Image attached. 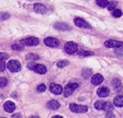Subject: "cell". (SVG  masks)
Masks as SVG:
<instances>
[{
  "label": "cell",
  "instance_id": "1",
  "mask_svg": "<svg viewBox=\"0 0 123 118\" xmlns=\"http://www.w3.org/2000/svg\"><path fill=\"white\" fill-rule=\"evenodd\" d=\"M28 68L30 70L34 71L35 73L38 74H45L47 72L46 66L43 64H39V63H35L34 62L29 63L27 65Z\"/></svg>",
  "mask_w": 123,
  "mask_h": 118
},
{
  "label": "cell",
  "instance_id": "2",
  "mask_svg": "<svg viewBox=\"0 0 123 118\" xmlns=\"http://www.w3.org/2000/svg\"><path fill=\"white\" fill-rule=\"evenodd\" d=\"M6 67L8 68V69L13 73H16V72H19L21 69V64L19 61H16V60H12L9 61L7 64H6Z\"/></svg>",
  "mask_w": 123,
  "mask_h": 118
},
{
  "label": "cell",
  "instance_id": "3",
  "mask_svg": "<svg viewBox=\"0 0 123 118\" xmlns=\"http://www.w3.org/2000/svg\"><path fill=\"white\" fill-rule=\"evenodd\" d=\"M71 111L75 113H85L88 111V107L85 105H79L76 104H71L69 105Z\"/></svg>",
  "mask_w": 123,
  "mask_h": 118
},
{
  "label": "cell",
  "instance_id": "4",
  "mask_svg": "<svg viewBox=\"0 0 123 118\" xmlns=\"http://www.w3.org/2000/svg\"><path fill=\"white\" fill-rule=\"evenodd\" d=\"M79 87L78 84L76 83H70V84H68L65 88H64V90H63V94L66 97H68L69 96H71L72 94V93L74 92V91L77 89Z\"/></svg>",
  "mask_w": 123,
  "mask_h": 118
},
{
  "label": "cell",
  "instance_id": "5",
  "mask_svg": "<svg viewBox=\"0 0 123 118\" xmlns=\"http://www.w3.org/2000/svg\"><path fill=\"white\" fill-rule=\"evenodd\" d=\"M21 43L26 46H36L39 44V40L35 37H30L21 40Z\"/></svg>",
  "mask_w": 123,
  "mask_h": 118
},
{
  "label": "cell",
  "instance_id": "6",
  "mask_svg": "<svg viewBox=\"0 0 123 118\" xmlns=\"http://www.w3.org/2000/svg\"><path fill=\"white\" fill-rule=\"evenodd\" d=\"M64 49L68 54H74L78 50V45L74 42H68L64 46Z\"/></svg>",
  "mask_w": 123,
  "mask_h": 118
},
{
  "label": "cell",
  "instance_id": "7",
  "mask_svg": "<svg viewBox=\"0 0 123 118\" xmlns=\"http://www.w3.org/2000/svg\"><path fill=\"white\" fill-rule=\"evenodd\" d=\"M45 45L50 47V48H57L59 46V41L54 37H48L44 39L43 40Z\"/></svg>",
  "mask_w": 123,
  "mask_h": 118
},
{
  "label": "cell",
  "instance_id": "8",
  "mask_svg": "<svg viewBox=\"0 0 123 118\" xmlns=\"http://www.w3.org/2000/svg\"><path fill=\"white\" fill-rule=\"evenodd\" d=\"M74 23L79 27H83L85 29H92L91 25L89 23H87L84 19L77 17L74 19Z\"/></svg>",
  "mask_w": 123,
  "mask_h": 118
},
{
  "label": "cell",
  "instance_id": "9",
  "mask_svg": "<svg viewBox=\"0 0 123 118\" xmlns=\"http://www.w3.org/2000/svg\"><path fill=\"white\" fill-rule=\"evenodd\" d=\"M123 45V42L118 41V40H107L105 43V45L107 48H117L119 47H122Z\"/></svg>",
  "mask_w": 123,
  "mask_h": 118
},
{
  "label": "cell",
  "instance_id": "10",
  "mask_svg": "<svg viewBox=\"0 0 123 118\" xmlns=\"http://www.w3.org/2000/svg\"><path fill=\"white\" fill-rule=\"evenodd\" d=\"M50 90L53 94L59 95V94H62V92H63V87L59 84L52 83L50 84Z\"/></svg>",
  "mask_w": 123,
  "mask_h": 118
},
{
  "label": "cell",
  "instance_id": "11",
  "mask_svg": "<svg viewBox=\"0 0 123 118\" xmlns=\"http://www.w3.org/2000/svg\"><path fill=\"white\" fill-rule=\"evenodd\" d=\"M92 84L94 86H98L99 84H101L103 81H104V77L99 74H94L92 78Z\"/></svg>",
  "mask_w": 123,
  "mask_h": 118
},
{
  "label": "cell",
  "instance_id": "12",
  "mask_svg": "<svg viewBox=\"0 0 123 118\" xmlns=\"http://www.w3.org/2000/svg\"><path fill=\"white\" fill-rule=\"evenodd\" d=\"M97 93V95L101 98L107 97H108V95L110 94V89L107 87H100L99 89H98Z\"/></svg>",
  "mask_w": 123,
  "mask_h": 118
},
{
  "label": "cell",
  "instance_id": "13",
  "mask_svg": "<svg viewBox=\"0 0 123 118\" xmlns=\"http://www.w3.org/2000/svg\"><path fill=\"white\" fill-rule=\"evenodd\" d=\"M4 109L6 112H9V113L13 112L15 110V105L14 102L11 101L6 102L4 104Z\"/></svg>",
  "mask_w": 123,
  "mask_h": 118
},
{
  "label": "cell",
  "instance_id": "14",
  "mask_svg": "<svg viewBox=\"0 0 123 118\" xmlns=\"http://www.w3.org/2000/svg\"><path fill=\"white\" fill-rule=\"evenodd\" d=\"M34 10L39 14H45L47 12V8L43 4L37 3L34 5Z\"/></svg>",
  "mask_w": 123,
  "mask_h": 118
},
{
  "label": "cell",
  "instance_id": "15",
  "mask_svg": "<svg viewBox=\"0 0 123 118\" xmlns=\"http://www.w3.org/2000/svg\"><path fill=\"white\" fill-rule=\"evenodd\" d=\"M54 27L57 30H62V31L69 30L71 29L67 24H65V23H55L54 25Z\"/></svg>",
  "mask_w": 123,
  "mask_h": 118
},
{
  "label": "cell",
  "instance_id": "16",
  "mask_svg": "<svg viewBox=\"0 0 123 118\" xmlns=\"http://www.w3.org/2000/svg\"><path fill=\"white\" fill-rule=\"evenodd\" d=\"M47 106H48V107L49 109H50V110H56L59 109V107H60V104H59L57 101L53 99V100L50 101V102L48 103Z\"/></svg>",
  "mask_w": 123,
  "mask_h": 118
},
{
  "label": "cell",
  "instance_id": "17",
  "mask_svg": "<svg viewBox=\"0 0 123 118\" xmlns=\"http://www.w3.org/2000/svg\"><path fill=\"white\" fill-rule=\"evenodd\" d=\"M114 105L117 107H123V96H117L114 99Z\"/></svg>",
  "mask_w": 123,
  "mask_h": 118
},
{
  "label": "cell",
  "instance_id": "18",
  "mask_svg": "<svg viewBox=\"0 0 123 118\" xmlns=\"http://www.w3.org/2000/svg\"><path fill=\"white\" fill-rule=\"evenodd\" d=\"M105 105V102L102 100H98L94 103V107L96 110H104Z\"/></svg>",
  "mask_w": 123,
  "mask_h": 118
},
{
  "label": "cell",
  "instance_id": "19",
  "mask_svg": "<svg viewBox=\"0 0 123 118\" xmlns=\"http://www.w3.org/2000/svg\"><path fill=\"white\" fill-rule=\"evenodd\" d=\"M96 1H97V5L102 8H105V7L107 6L109 4L108 0H97Z\"/></svg>",
  "mask_w": 123,
  "mask_h": 118
},
{
  "label": "cell",
  "instance_id": "20",
  "mask_svg": "<svg viewBox=\"0 0 123 118\" xmlns=\"http://www.w3.org/2000/svg\"><path fill=\"white\" fill-rule=\"evenodd\" d=\"M117 3L115 1H112L110 2H109V4L107 6V8H108V10L110 11H112L115 9V7L117 6Z\"/></svg>",
  "mask_w": 123,
  "mask_h": 118
},
{
  "label": "cell",
  "instance_id": "21",
  "mask_svg": "<svg viewBox=\"0 0 123 118\" xmlns=\"http://www.w3.org/2000/svg\"><path fill=\"white\" fill-rule=\"evenodd\" d=\"M68 64H69V62L68 61H67L66 60H63V61H60L57 63V66L59 68H64V67L67 66Z\"/></svg>",
  "mask_w": 123,
  "mask_h": 118
},
{
  "label": "cell",
  "instance_id": "22",
  "mask_svg": "<svg viewBox=\"0 0 123 118\" xmlns=\"http://www.w3.org/2000/svg\"><path fill=\"white\" fill-rule=\"evenodd\" d=\"M113 110V106L110 102H105V108L104 110L107 111V112H110L111 110Z\"/></svg>",
  "mask_w": 123,
  "mask_h": 118
},
{
  "label": "cell",
  "instance_id": "23",
  "mask_svg": "<svg viewBox=\"0 0 123 118\" xmlns=\"http://www.w3.org/2000/svg\"><path fill=\"white\" fill-rule=\"evenodd\" d=\"M94 53L90 52V51H84V50H81L79 52V55L82 56H93Z\"/></svg>",
  "mask_w": 123,
  "mask_h": 118
},
{
  "label": "cell",
  "instance_id": "24",
  "mask_svg": "<svg viewBox=\"0 0 123 118\" xmlns=\"http://www.w3.org/2000/svg\"><path fill=\"white\" fill-rule=\"evenodd\" d=\"M46 90V86L44 84H41L40 85H39L37 88V91L39 92V93H42V92H45Z\"/></svg>",
  "mask_w": 123,
  "mask_h": 118
},
{
  "label": "cell",
  "instance_id": "25",
  "mask_svg": "<svg viewBox=\"0 0 123 118\" xmlns=\"http://www.w3.org/2000/svg\"><path fill=\"white\" fill-rule=\"evenodd\" d=\"M123 15V12L120 9H115L113 12V16L115 17H120Z\"/></svg>",
  "mask_w": 123,
  "mask_h": 118
},
{
  "label": "cell",
  "instance_id": "26",
  "mask_svg": "<svg viewBox=\"0 0 123 118\" xmlns=\"http://www.w3.org/2000/svg\"><path fill=\"white\" fill-rule=\"evenodd\" d=\"M6 84H7V80L5 78L1 77L0 79V87L2 88V87H4Z\"/></svg>",
  "mask_w": 123,
  "mask_h": 118
},
{
  "label": "cell",
  "instance_id": "27",
  "mask_svg": "<svg viewBox=\"0 0 123 118\" xmlns=\"http://www.w3.org/2000/svg\"><path fill=\"white\" fill-rule=\"evenodd\" d=\"M12 48L14 50H21L23 49V48L19 45H17V44H14L12 45Z\"/></svg>",
  "mask_w": 123,
  "mask_h": 118
},
{
  "label": "cell",
  "instance_id": "28",
  "mask_svg": "<svg viewBox=\"0 0 123 118\" xmlns=\"http://www.w3.org/2000/svg\"><path fill=\"white\" fill-rule=\"evenodd\" d=\"M115 53L118 56H123V48L122 47L117 48V49H116V50H115Z\"/></svg>",
  "mask_w": 123,
  "mask_h": 118
},
{
  "label": "cell",
  "instance_id": "29",
  "mask_svg": "<svg viewBox=\"0 0 123 118\" xmlns=\"http://www.w3.org/2000/svg\"><path fill=\"white\" fill-rule=\"evenodd\" d=\"M9 14H7V13H2L1 14V19H2V20H5V19H9Z\"/></svg>",
  "mask_w": 123,
  "mask_h": 118
},
{
  "label": "cell",
  "instance_id": "30",
  "mask_svg": "<svg viewBox=\"0 0 123 118\" xmlns=\"http://www.w3.org/2000/svg\"><path fill=\"white\" fill-rule=\"evenodd\" d=\"M0 58H1V60H3V61H4V60L7 59V58H9V56H8V55H7L6 53H1V54H0Z\"/></svg>",
  "mask_w": 123,
  "mask_h": 118
},
{
  "label": "cell",
  "instance_id": "31",
  "mask_svg": "<svg viewBox=\"0 0 123 118\" xmlns=\"http://www.w3.org/2000/svg\"><path fill=\"white\" fill-rule=\"evenodd\" d=\"M5 66H6V64H5L4 61L3 60H1V63H0V66H1V68H0V71H3L4 70V68H5Z\"/></svg>",
  "mask_w": 123,
  "mask_h": 118
},
{
  "label": "cell",
  "instance_id": "32",
  "mask_svg": "<svg viewBox=\"0 0 123 118\" xmlns=\"http://www.w3.org/2000/svg\"><path fill=\"white\" fill-rule=\"evenodd\" d=\"M106 117H107V118H109V117H110H110H112V118H114L115 116H114V115H112V112H108V114L107 115V116H106Z\"/></svg>",
  "mask_w": 123,
  "mask_h": 118
},
{
  "label": "cell",
  "instance_id": "33",
  "mask_svg": "<svg viewBox=\"0 0 123 118\" xmlns=\"http://www.w3.org/2000/svg\"><path fill=\"white\" fill-rule=\"evenodd\" d=\"M14 117H20V115H14L12 116V118H14Z\"/></svg>",
  "mask_w": 123,
  "mask_h": 118
}]
</instances>
